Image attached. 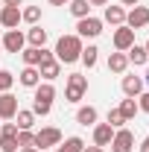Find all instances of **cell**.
Segmentation results:
<instances>
[{"label":"cell","instance_id":"ba28073f","mask_svg":"<svg viewBox=\"0 0 149 152\" xmlns=\"http://www.w3.org/2000/svg\"><path fill=\"white\" fill-rule=\"evenodd\" d=\"M0 41H3V50L6 53H20L23 44H26V35L20 29H6V35L0 38Z\"/></svg>","mask_w":149,"mask_h":152},{"label":"cell","instance_id":"44dd1931","mask_svg":"<svg viewBox=\"0 0 149 152\" xmlns=\"http://www.w3.org/2000/svg\"><path fill=\"white\" fill-rule=\"evenodd\" d=\"M26 41H29V47H44V44H47V29H41L35 23V26L26 32Z\"/></svg>","mask_w":149,"mask_h":152},{"label":"cell","instance_id":"5b68a950","mask_svg":"<svg viewBox=\"0 0 149 152\" xmlns=\"http://www.w3.org/2000/svg\"><path fill=\"white\" fill-rule=\"evenodd\" d=\"M99 32H102V18L88 15V18H82L79 23H76V35L79 38H96Z\"/></svg>","mask_w":149,"mask_h":152},{"label":"cell","instance_id":"484cf974","mask_svg":"<svg viewBox=\"0 0 149 152\" xmlns=\"http://www.w3.org/2000/svg\"><path fill=\"white\" fill-rule=\"evenodd\" d=\"M82 149H85V140H82V137H76V134L56 146V152H82Z\"/></svg>","mask_w":149,"mask_h":152},{"label":"cell","instance_id":"6da1fadb","mask_svg":"<svg viewBox=\"0 0 149 152\" xmlns=\"http://www.w3.org/2000/svg\"><path fill=\"white\" fill-rule=\"evenodd\" d=\"M56 61L58 64H73V61H79V56H82V38L76 35H61L56 41Z\"/></svg>","mask_w":149,"mask_h":152},{"label":"cell","instance_id":"52a82bcc","mask_svg":"<svg viewBox=\"0 0 149 152\" xmlns=\"http://www.w3.org/2000/svg\"><path fill=\"white\" fill-rule=\"evenodd\" d=\"M111 41H114V50H117V53H126L131 44H134V29L123 23V26L114 29V38H111Z\"/></svg>","mask_w":149,"mask_h":152},{"label":"cell","instance_id":"7c38bea8","mask_svg":"<svg viewBox=\"0 0 149 152\" xmlns=\"http://www.w3.org/2000/svg\"><path fill=\"white\" fill-rule=\"evenodd\" d=\"M38 73L44 76L47 82H53V79H58V76H61V64L56 61V56H47L41 64H38Z\"/></svg>","mask_w":149,"mask_h":152},{"label":"cell","instance_id":"83f0119b","mask_svg":"<svg viewBox=\"0 0 149 152\" xmlns=\"http://www.w3.org/2000/svg\"><path fill=\"white\" fill-rule=\"evenodd\" d=\"M18 134H0V152H18Z\"/></svg>","mask_w":149,"mask_h":152},{"label":"cell","instance_id":"603a6c76","mask_svg":"<svg viewBox=\"0 0 149 152\" xmlns=\"http://www.w3.org/2000/svg\"><path fill=\"white\" fill-rule=\"evenodd\" d=\"M15 123H18V129H32V126H35V114L29 111V108H18Z\"/></svg>","mask_w":149,"mask_h":152},{"label":"cell","instance_id":"f35d334b","mask_svg":"<svg viewBox=\"0 0 149 152\" xmlns=\"http://www.w3.org/2000/svg\"><path fill=\"white\" fill-rule=\"evenodd\" d=\"M120 3H123V6H137L140 0H120Z\"/></svg>","mask_w":149,"mask_h":152},{"label":"cell","instance_id":"e575fe53","mask_svg":"<svg viewBox=\"0 0 149 152\" xmlns=\"http://www.w3.org/2000/svg\"><path fill=\"white\" fill-rule=\"evenodd\" d=\"M23 0H3V6H20Z\"/></svg>","mask_w":149,"mask_h":152},{"label":"cell","instance_id":"60d3db41","mask_svg":"<svg viewBox=\"0 0 149 152\" xmlns=\"http://www.w3.org/2000/svg\"><path fill=\"white\" fill-rule=\"evenodd\" d=\"M143 50H146V56H149V41H146V44H143Z\"/></svg>","mask_w":149,"mask_h":152},{"label":"cell","instance_id":"7bdbcfd3","mask_svg":"<svg viewBox=\"0 0 149 152\" xmlns=\"http://www.w3.org/2000/svg\"><path fill=\"white\" fill-rule=\"evenodd\" d=\"M0 47H3V41H0Z\"/></svg>","mask_w":149,"mask_h":152},{"label":"cell","instance_id":"b9f144b4","mask_svg":"<svg viewBox=\"0 0 149 152\" xmlns=\"http://www.w3.org/2000/svg\"><path fill=\"white\" fill-rule=\"evenodd\" d=\"M0 9H3V0H0Z\"/></svg>","mask_w":149,"mask_h":152},{"label":"cell","instance_id":"836d02e7","mask_svg":"<svg viewBox=\"0 0 149 152\" xmlns=\"http://www.w3.org/2000/svg\"><path fill=\"white\" fill-rule=\"evenodd\" d=\"M82 152H105V149H102V146H85Z\"/></svg>","mask_w":149,"mask_h":152},{"label":"cell","instance_id":"ab89813d","mask_svg":"<svg viewBox=\"0 0 149 152\" xmlns=\"http://www.w3.org/2000/svg\"><path fill=\"white\" fill-rule=\"evenodd\" d=\"M143 82H146V85H149V67H146V76H143Z\"/></svg>","mask_w":149,"mask_h":152},{"label":"cell","instance_id":"277c9868","mask_svg":"<svg viewBox=\"0 0 149 152\" xmlns=\"http://www.w3.org/2000/svg\"><path fill=\"white\" fill-rule=\"evenodd\" d=\"M58 143H61V132L53 129V126H44L41 132H35V149H56Z\"/></svg>","mask_w":149,"mask_h":152},{"label":"cell","instance_id":"30bf717a","mask_svg":"<svg viewBox=\"0 0 149 152\" xmlns=\"http://www.w3.org/2000/svg\"><path fill=\"white\" fill-rule=\"evenodd\" d=\"M47 56H53V53H50V50H44V47H23V50H20V58H23V64H26V67H38Z\"/></svg>","mask_w":149,"mask_h":152},{"label":"cell","instance_id":"4316f807","mask_svg":"<svg viewBox=\"0 0 149 152\" xmlns=\"http://www.w3.org/2000/svg\"><path fill=\"white\" fill-rule=\"evenodd\" d=\"M20 20H26V23L35 26L38 20H41V6H26V9H20Z\"/></svg>","mask_w":149,"mask_h":152},{"label":"cell","instance_id":"f546056e","mask_svg":"<svg viewBox=\"0 0 149 152\" xmlns=\"http://www.w3.org/2000/svg\"><path fill=\"white\" fill-rule=\"evenodd\" d=\"M32 143H35L32 129H18V146H32Z\"/></svg>","mask_w":149,"mask_h":152},{"label":"cell","instance_id":"5bb4252c","mask_svg":"<svg viewBox=\"0 0 149 152\" xmlns=\"http://www.w3.org/2000/svg\"><path fill=\"white\" fill-rule=\"evenodd\" d=\"M111 137H114V129L108 126V123H96L93 126V146H108L111 143Z\"/></svg>","mask_w":149,"mask_h":152},{"label":"cell","instance_id":"cb8c5ba5","mask_svg":"<svg viewBox=\"0 0 149 152\" xmlns=\"http://www.w3.org/2000/svg\"><path fill=\"white\" fill-rule=\"evenodd\" d=\"M117 108H120V114L126 117V123H129V120H134V114L140 111V108H137V102H134V96H126V99H123Z\"/></svg>","mask_w":149,"mask_h":152},{"label":"cell","instance_id":"9a60e30c","mask_svg":"<svg viewBox=\"0 0 149 152\" xmlns=\"http://www.w3.org/2000/svg\"><path fill=\"white\" fill-rule=\"evenodd\" d=\"M102 23L123 26V23H126V9H123V6H105V12H102Z\"/></svg>","mask_w":149,"mask_h":152},{"label":"cell","instance_id":"3957f363","mask_svg":"<svg viewBox=\"0 0 149 152\" xmlns=\"http://www.w3.org/2000/svg\"><path fill=\"white\" fill-rule=\"evenodd\" d=\"M85 94H88V76L85 73H70L67 76V85H64V99L67 102H79Z\"/></svg>","mask_w":149,"mask_h":152},{"label":"cell","instance_id":"d590c367","mask_svg":"<svg viewBox=\"0 0 149 152\" xmlns=\"http://www.w3.org/2000/svg\"><path fill=\"white\" fill-rule=\"evenodd\" d=\"M91 6H108V0H88Z\"/></svg>","mask_w":149,"mask_h":152},{"label":"cell","instance_id":"d6986e66","mask_svg":"<svg viewBox=\"0 0 149 152\" xmlns=\"http://www.w3.org/2000/svg\"><path fill=\"white\" fill-rule=\"evenodd\" d=\"M76 123H79V126H93V123H96V108H93V105H82V108L76 111Z\"/></svg>","mask_w":149,"mask_h":152},{"label":"cell","instance_id":"8992f818","mask_svg":"<svg viewBox=\"0 0 149 152\" xmlns=\"http://www.w3.org/2000/svg\"><path fill=\"white\" fill-rule=\"evenodd\" d=\"M111 152H131L134 149V134L129 129H114V137H111Z\"/></svg>","mask_w":149,"mask_h":152},{"label":"cell","instance_id":"74e56055","mask_svg":"<svg viewBox=\"0 0 149 152\" xmlns=\"http://www.w3.org/2000/svg\"><path fill=\"white\" fill-rule=\"evenodd\" d=\"M18 152H41V149H35V146H20Z\"/></svg>","mask_w":149,"mask_h":152},{"label":"cell","instance_id":"e0dca14e","mask_svg":"<svg viewBox=\"0 0 149 152\" xmlns=\"http://www.w3.org/2000/svg\"><path fill=\"white\" fill-rule=\"evenodd\" d=\"M126 67H129V56H126V53H111V56H108V70H111V73H126Z\"/></svg>","mask_w":149,"mask_h":152},{"label":"cell","instance_id":"7a4b0ae2","mask_svg":"<svg viewBox=\"0 0 149 152\" xmlns=\"http://www.w3.org/2000/svg\"><path fill=\"white\" fill-rule=\"evenodd\" d=\"M32 91H35V96H32V108H29V111L35 114V117H47L50 108H53V99H56V88H53L50 82H44V85L38 82Z\"/></svg>","mask_w":149,"mask_h":152},{"label":"cell","instance_id":"ffe728a7","mask_svg":"<svg viewBox=\"0 0 149 152\" xmlns=\"http://www.w3.org/2000/svg\"><path fill=\"white\" fill-rule=\"evenodd\" d=\"M67 6H70V15H73L76 20H82V18L91 15V3H88V0H70Z\"/></svg>","mask_w":149,"mask_h":152},{"label":"cell","instance_id":"ac0fdd59","mask_svg":"<svg viewBox=\"0 0 149 152\" xmlns=\"http://www.w3.org/2000/svg\"><path fill=\"white\" fill-rule=\"evenodd\" d=\"M18 82L23 85V88H35L38 82H41V73H38V67H23L18 76Z\"/></svg>","mask_w":149,"mask_h":152},{"label":"cell","instance_id":"2e32d148","mask_svg":"<svg viewBox=\"0 0 149 152\" xmlns=\"http://www.w3.org/2000/svg\"><path fill=\"white\" fill-rule=\"evenodd\" d=\"M140 91H143L140 76H123V94L126 96H140Z\"/></svg>","mask_w":149,"mask_h":152},{"label":"cell","instance_id":"8d00e7d4","mask_svg":"<svg viewBox=\"0 0 149 152\" xmlns=\"http://www.w3.org/2000/svg\"><path fill=\"white\" fill-rule=\"evenodd\" d=\"M70 0H50V6H67Z\"/></svg>","mask_w":149,"mask_h":152},{"label":"cell","instance_id":"9c48e42d","mask_svg":"<svg viewBox=\"0 0 149 152\" xmlns=\"http://www.w3.org/2000/svg\"><path fill=\"white\" fill-rule=\"evenodd\" d=\"M149 23V9L146 6H131V12H126V26H131V29H143Z\"/></svg>","mask_w":149,"mask_h":152},{"label":"cell","instance_id":"4fadbf2b","mask_svg":"<svg viewBox=\"0 0 149 152\" xmlns=\"http://www.w3.org/2000/svg\"><path fill=\"white\" fill-rule=\"evenodd\" d=\"M0 23L6 29H18L20 23V6H3L0 9Z\"/></svg>","mask_w":149,"mask_h":152},{"label":"cell","instance_id":"f1b7e54d","mask_svg":"<svg viewBox=\"0 0 149 152\" xmlns=\"http://www.w3.org/2000/svg\"><path fill=\"white\" fill-rule=\"evenodd\" d=\"M123 123H126V117L120 114V108H111L108 111V126L111 129H123Z\"/></svg>","mask_w":149,"mask_h":152},{"label":"cell","instance_id":"8fae6325","mask_svg":"<svg viewBox=\"0 0 149 152\" xmlns=\"http://www.w3.org/2000/svg\"><path fill=\"white\" fill-rule=\"evenodd\" d=\"M18 114V96L15 94H0V120H15Z\"/></svg>","mask_w":149,"mask_h":152},{"label":"cell","instance_id":"d6a6232c","mask_svg":"<svg viewBox=\"0 0 149 152\" xmlns=\"http://www.w3.org/2000/svg\"><path fill=\"white\" fill-rule=\"evenodd\" d=\"M0 134H18V123H3L0 126Z\"/></svg>","mask_w":149,"mask_h":152},{"label":"cell","instance_id":"d4e9b609","mask_svg":"<svg viewBox=\"0 0 149 152\" xmlns=\"http://www.w3.org/2000/svg\"><path fill=\"white\" fill-rule=\"evenodd\" d=\"M126 56H129V64H146V61H149L146 50H143V47H137V44H131L129 50H126Z\"/></svg>","mask_w":149,"mask_h":152},{"label":"cell","instance_id":"1f68e13d","mask_svg":"<svg viewBox=\"0 0 149 152\" xmlns=\"http://www.w3.org/2000/svg\"><path fill=\"white\" fill-rule=\"evenodd\" d=\"M137 108L149 114V91H146V94H140V96H137Z\"/></svg>","mask_w":149,"mask_h":152},{"label":"cell","instance_id":"7402d4cb","mask_svg":"<svg viewBox=\"0 0 149 152\" xmlns=\"http://www.w3.org/2000/svg\"><path fill=\"white\" fill-rule=\"evenodd\" d=\"M96 58H99V50L93 47V44H88V47H82V56H79V61L91 70V67H96Z\"/></svg>","mask_w":149,"mask_h":152},{"label":"cell","instance_id":"4dcf8cb0","mask_svg":"<svg viewBox=\"0 0 149 152\" xmlns=\"http://www.w3.org/2000/svg\"><path fill=\"white\" fill-rule=\"evenodd\" d=\"M12 85H15V76L9 73V70H0V94H6Z\"/></svg>","mask_w":149,"mask_h":152}]
</instances>
